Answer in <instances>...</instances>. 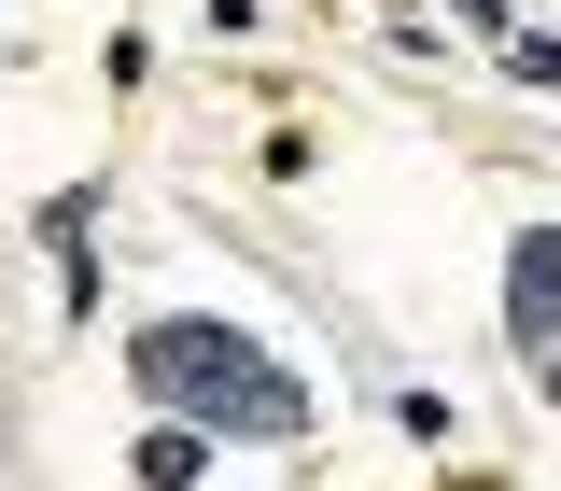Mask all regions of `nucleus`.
I'll use <instances>...</instances> for the list:
<instances>
[{
	"label": "nucleus",
	"mask_w": 561,
	"mask_h": 491,
	"mask_svg": "<svg viewBox=\"0 0 561 491\" xmlns=\"http://www.w3.org/2000/svg\"><path fill=\"white\" fill-rule=\"evenodd\" d=\"M140 478H154V491H197V478H210V449L169 421V435H140Z\"/></svg>",
	"instance_id": "obj_3"
},
{
	"label": "nucleus",
	"mask_w": 561,
	"mask_h": 491,
	"mask_svg": "<svg viewBox=\"0 0 561 491\" xmlns=\"http://www.w3.org/2000/svg\"><path fill=\"white\" fill-rule=\"evenodd\" d=\"M505 70H519V84H561V28H534V43H519Z\"/></svg>",
	"instance_id": "obj_4"
},
{
	"label": "nucleus",
	"mask_w": 561,
	"mask_h": 491,
	"mask_svg": "<svg viewBox=\"0 0 561 491\" xmlns=\"http://www.w3.org/2000/svg\"><path fill=\"white\" fill-rule=\"evenodd\" d=\"M505 323H519V351H534V379L561 393V225L519 239V267H505Z\"/></svg>",
	"instance_id": "obj_2"
},
{
	"label": "nucleus",
	"mask_w": 561,
	"mask_h": 491,
	"mask_svg": "<svg viewBox=\"0 0 561 491\" xmlns=\"http://www.w3.org/2000/svg\"><path fill=\"white\" fill-rule=\"evenodd\" d=\"M127 379L169 393L183 421H225V435H309V379H295L280 351L225 338V323H140Z\"/></svg>",
	"instance_id": "obj_1"
}]
</instances>
